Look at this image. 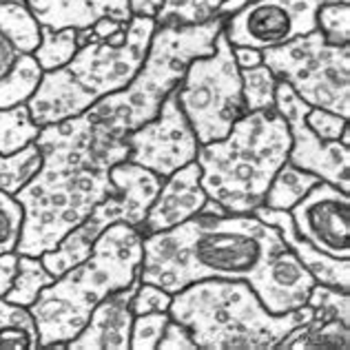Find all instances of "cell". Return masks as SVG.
<instances>
[{"instance_id":"1","label":"cell","mask_w":350,"mask_h":350,"mask_svg":"<svg viewBox=\"0 0 350 350\" xmlns=\"http://www.w3.org/2000/svg\"><path fill=\"white\" fill-rule=\"evenodd\" d=\"M36 144L42 167L33 180L16 193L25 211L23 235L16 253L36 255L51 251L76 228L96 204L116 193L111 167L126 160V137L89 113L67 122L42 126Z\"/></svg>"},{"instance_id":"2","label":"cell","mask_w":350,"mask_h":350,"mask_svg":"<svg viewBox=\"0 0 350 350\" xmlns=\"http://www.w3.org/2000/svg\"><path fill=\"white\" fill-rule=\"evenodd\" d=\"M284 251L278 228L253 213H198L142 237L140 282L178 293L200 280H242L257 295Z\"/></svg>"},{"instance_id":"3","label":"cell","mask_w":350,"mask_h":350,"mask_svg":"<svg viewBox=\"0 0 350 350\" xmlns=\"http://www.w3.org/2000/svg\"><path fill=\"white\" fill-rule=\"evenodd\" d=\"M142 233L118 222L107 226L91 246V255L42 288L29 310L38 328L40 348H67L109 293L140 278Z\"/></svg>"},{"instance_id":"4","label":"cell","mask_w":350,"mask_h":350,"mask_svg":"<svg viewBox=\"0 0 350 350\" xmlns=\"http://www.w3.org/2000/svg\"><path fill=\"white\" fill-rule=\"evenodd\" d=\"M310 315L308 304L273 315L242 280L193 282L173 293L169 306V317L189 330L198 350H273Z\"/></svg>"},{"instance_id":"5","label":"cell","mask_w":350,"mask_h":350,"mask_svg":"<svg viewBox=\"0 0 350 350\" xmlns=\"http://www.w3.org/2000/svg\"><path fill=\"white\" fill-rule=\"evenodd\" d=\"M291 133L278 109L246 111L226 137L200 144L196 162L208 200L226 213H253L275 173L288 162Z\"/></svg>"},{"instance_id":"6","label":"cell","mask_w":350,"mask_h":350,"mask_svg":"<svg viewBox=\"0 0 350 350\" xmlns=\"http://www.w3.org/2000/svg\"><path fill=\"white\" fill-rule=\"evenodd\" d=\"M222 27V16L198 25H158L142 67L131 82L116 94L98 98L89 107V113L120 135L149 122L158 116L164 98L178 87L191 60L213 51L215 36Z\"/></svg>"},{"instance_id":"7","label":"cell","mask_w":350,"mask_h":350,"mask_svg":"<svg viewBox=\"0 0 350 350\" xmlns=\"http://www.w3.org/2000/svg\"><path fill=\"white\" fill-rule=\"evenodd\" d=\"M175 94L200 144L222 140L246 113L242 76L224 31L215 36L213 51L191 60Z\"/></svg>"},{"instance_id":"8","label":"cell","mask_w":350,"mask_h":350,"mask_svg":"<svg viewBox=\"0 0 350 350\" xmlns=\"http://www.w3.org/2000/svg\"><path fill=\"white\" fill-rule=\"evenodd\" d=\"M262 64L306 105L350 118V44H328L315 29L280 47L262 49Z\"/></svg>"},{"instance_id":"9","label":"cell","mask_w":350,"mask_h":350,"mask_svg":"<svg viewBox=\"0 0 350 350\" xmlns=\"http://www.w3.org/2000/svg\"><path fill=\"white\" fill-rule=\"evenodd\" d=\"M109 175L116 184V193L96 204L94 211L76 228H71L51 251L40 255L42 264L53 278H60L62 273L85 262L91 255V246L107 226L118 222L140 226L162 184L160 175L131 160H120Z\"/></svg>"},{"instance_id":"10","label":"cell","mask_w":350,"mask_h":350,"mask_svg":"<svg viewBox=\"0 0 350 350\" xmlns=\"http://www.w3.org/2000/svg\"><path fill=\"white\" fill-rule=\"evenodd\" d=\"M155 27V18L131 16L122 29L107 38H96L87 29L78 31L80 47L67 69L98 98L116 94L124 89L142 67Z\"/></svg>"},{"instance_id":"11","label":"cell","mask_w":350,"mask_h":350,"mask_svg":"<svg viewBox=\"0 0 350 350\" xmlns=\"http://www.w3.org/2000/svg\"><path fill=\"white\" fill-rule=\"evenodd\" d=\"M324 0H251L224 16L222 31L233 47L271 49L317 29Z\"/></svg>"},{"instance_id":"12","label":"cell","mask_w":350,"mask_h":350,"mask_svg":"<svg viewBox=\"0 0 350 350\" xmlns=\"http://www.w3.org/2000/svg\"><path fill=\"white\" fill-rule=\"evenodd\" d=\"M124 137L129 144L126 160L153 171L162 180L196 160L200 149L198 135L180 109L175 89L164 98L158 116Z\"/></svg>"},{"instance_id":"13","label":"cell","mask_w":350,"mask_h":350,"mask_svg":"<svg viewBox=\"0 0 350 350\" xmlns=\"http://www.w3.org/2000/svg\"><path fill=\"white\" fill-rule=\"evenodd\" d=\"M275 109L288 124V162L350 193V146L339 140L326 142L312 133L306 124L310 105L304 103L284 80H278V87H275Z\"/></svg>"},{"instance_id":"14","label":"cell","mask_w":350,"mask_h":350,"mask_svg":"<svg viewBox=\"0 0 350 350\" xmlns=\"http://www.w3.org/2000/svg\"><path fill=\"white\" fill-rule=\"evenodd\" d=\"M297 233L339 260H350V196L335 184L319 180L291 211Z\"/></svg>"},{"instance_id":"15","label":"cell","mask_w":350,"mask_h":350,"mask_svg":"<svg viewBox=\"0 0 350 350\" xmlns=\"http://www.w3.org/2000/svg\"><path fill=\"white\" fill-rule=\"evenodd\" d=\"M306 304L308 321L280 342L282 350H348L350 348V293L315 284Z\"/></svg>"},{"instance_id":"16","label":"cell","mask_w":350,"mask_h":350,"mask_svg":"<svg viewBox=\"0 0 350 350\" xmlns=\"http://www.w3.org/2000/svg\"><path fill=\"white\" fill-rule=\"evenodd\" d=\"M206 202L208 196L200 180V164L193 160L187 167L178 169L162 180L158 196L153 198L137 231L142 233V237L169 231V228L187 222L193 215L202 213Z\"/></svg>"},{"instance_id":"17","label":"cell","mask_w":350,"mask_h":350,"mask_svg":"<svg viewBox=\"0 0 350 350\" xmlns=\"http://www.w3.org/2000/svg\"><path fill=\"white\" fill-rule=\"evenodd\" d=\"M140 286V278L129 286L109 293L91 310L85 328L67 344L69 350H129L133 310L131 297Z\"/></svg>"},{"instance_id":"18","label":"cell","mask_w":350,"mask_h":350,"mask_svg":"<svg viewBox=\"0 0 350 350\" xmlns=\"http://www.w3.org/2000/svg\"><path fill=\"white\" fill-rule=\"evenodd\" d=\"M98 100L80 82L73 73L62 67L53 71H42V78L36 87L33 96L27 100V109L36 122V126H51L78 118Z\"/></svg>"},{"instance_id":"19","label":"cell","mask_w":350,"mask_h":350,"mask_svg":"<svg viewBox=\"0 0 350 350\" xmlns=\"http://www.w3.org/2000/svg\"><path fill=\"white\" fill-rule=\"evenodd\" d=\"M253 215H257L260 219H264L266 224L278 228V233L284 239L286 248L301 262L304 269L315 278L317 284L350 293V260H339V257L328 255L312 246L308 239H304L297 233V228H295L288 211L260 206L253 211Z\"/></svg>"},{"instance_id":"20","label":"cell","mask_w":350,"mask_h":350,"mask_svg":"<svg viewBox=\"0 0 350 350\" xmlns=\"http://www.w3.org/2000/svg\"><path fill=\"white\" fill-rule=\"evenodd\" d=\"M42 27L49 29H91L103 18L129 23V0H25Z\"/></svg>"},{"instance_id":"21","label":"cell","mask_w":350,"mask_h":350,"mask_svg":"<svg viewBox=\"0 0 350 350\" xmlns=\"http://www.w3.org/2000/svg\"><path fill=\"white\" fill-rule=\"evenodd\" d=\"M0 33L18 53H33L40 42L42 25L25 0H0Z\"/></svg>"},{"instance_id":"22","label":"cell","mask_w":350,"mask_h":350,"mask_svg":"<svg viewBox=\"0 0 350 350\" xmlns=\"http://www.w3.org/2000/svg\"><path fill=\"white\" fill-rule=\"evenodd\" d=\"M42 78V69L31 53H18L5 76H0V109L27 105Z\"/></svg>"},{"instance_id":"23","label":"cell","mask_w":350,"mask_h":350,"mask_svg":"<svg viewBox=\"0 0 350 350\" xmlns=\"http://www.w3.org/2000/svg\"><path fill=\"white\" fill-rule=\"evenodd\" d=\"M40 337L29 308L0 299V350H38Z\"/></svg>"},{"instance_id":"24","label":"cell","mask_w":350,"mask_h":350,"mask_svg":"<svg viewBox=\"0 0 350 350\" xmlns=\"http://www.w3.org/2000/svg\"><path fill=\"white\" fill-rule=\"evenodd\" d=\"M317 182L319 178L315 173H308L299 167H295L291 162H284L282 169L275 173V178L271 180L269 189H266L264 206L291 211Z\"/></svg>"},{"instance_id":"25","label":"cell","mask_w":350,"mask_h":350,"mask_svg":"<svg viewBox=\"0 0 350 350\" xmlns=\"http://www.w3.org/2000/svg\"><path fill=\"white\" fill-rule=\"evenodd\" d=\"M53 280L56 278L47 271V266L42 264L40 257L18 253V266H16L12 288L7 291V295L3 299L18 304V306L29 308L31 304L38 299L42 288H47Z\"/></svg>"},{"instance_id":"26","label":"cell","mask_w":350,"mask_h":350,"mask_svg":"<svg viewBox=\"0 0 350 350\" xmlns=\"http://www.w3.org/2000/svg\"><path fill=\"white\" fill-rule=\"evenodd\" d=\"M42 167V153L40 146L31 144L23 146L21 151L14 153H0V191L9 193V196H16L23 187H27L33 175L40 171Z\"/></svg>"},{"instance_id":"27","label":"cell","mask_w":350,"mask_h":350,"mask_svg":"<svg viewBox=\"0 0 350 350\" xmlns=\"http://www.w3.org/2000/svg\"><path fill=\"white\" fill-rule=\"evenodd\" d=\"M78 47L80 42L76 29H49V27H42L40 42L31 56L38 60L42 71H53L67 67L76 56Z\"/></svg>"},{"instance_id":"28","label":"cell","mask_w":350,"mask_h":350,"mask_svg":"<svg viewBox=\"0 0 350 350\" xmlns=\"http://www.w3.org/2000/svg\"><path fill=\"white\" fill-rule=\"evenodd\" d=\"M40 133V126L29 116L27 105L12 109H0V153L21 151L23 146L31 144Z\"/></svg>"},{"instance_id":"29","label":"cell","mask_w":350,"mask_h":350,"mask_svg":"<svg viewBox=\"0 0 350 350\" xmlns=\"http://www.w3.org/2000/svg\"><path fill=\"white\" fill-rule=\"evenodd\" d=\"M239 76H242V96L246 111L275 109L278 76L266 64H257V67L251 69H239Z\"/></svg>"},{"instance_id":"30","label":"cell","mask_w":350,"mask_h":350,"mask_svg":"<svg viewBox=\"0 0 350 350\" xmlns=\"http://www.w3.org/2000/svg\"><path fill=\"white\" fill-rule=\"evenodd\" d=\"M226 0H164L155 23L158 25H198L215 18Z\"/></svg>"},{"instance_id":"31","label":"cell","mask_w":350,"mask_h":350,"mask_svg":"<svg viewBox=\"0 0 350 350\" xmlns=\"http://www.w3.org/2000/svg\"><path fill=\"white\" fill-rule=\"evenodd\" d=\"M317 31L328 44H350V0H324L317 9Z\"/></svg>"},{"instance_id":"32","label":"cell","mask_w":350,"mask_h":350,"mask_svg":"<svg viewBox=\"0 0 350 350\" xmlns=\"http://www.w3.org/2000/svg\"><path fill=\"white\" fill-rule=\"evenodd\" d=\"M25 211L16 196L0 191V253H14L23 235Z\"/></svg>"},{"instance_id":"33","label":"cell","mask_w":350,"mask_h":350,"mask_svg":"<svg viewBox=\"0 0 350 350\" xmlns=\"http://www.w3.org/2000/svg\"><path fill=\"white\" fill-rule=\"evenodd\" d=\"M169 321V312H142L133 317L131 324V350H158L164 326Z\"/></svg>"},{"instance_id":"34","label":"cell","mask_w":350,"mask_h":350,"mask_svg":"<svg viewBox=\"0 0 350 350\" xmlns=\"http://www.w3.org/2000/svg\"><path fill=\"white\" fill-rule=\"evenodd\" d=\"M173 299V293L164 291L158 284L140 282L131 297V310L133 315H142V312H169Z\"/></svg>"},{"instance_id":"35","label":"cell","mask_w":350,"mask_h":350,"mask_svg":"<svg viewBox=\"0 0 350 350\" xmlns=\"http://www.w3.org/2000/svg\"><path fill=\"white\" fill-rule=\"evenodd\" d=\"M306 124L310 126V131L317 137L326 142H335L344 135L348 129V118H342L333 111H326V109H315L310 107L306 113Z\"/></svg>"},{"instance_id":"36","label":"cell","mask_w":350,"mask_h":350,"mask_svg":"<svg viewBox=\"0 0 350 350\" xmlns=\"http://www.w3.org/2000/svg\"><path fill=\"white\" fill-rule=\"evenodd\" d=\"M158 350H198L196 342L187 328H184L180 321H175L169 317L167 326H164L162 339L158 344Z\"/></svg>"},{"instance_id":"37","label":"cell","mask_w":350,"mask_h":350,"mask_svg":"<svg viewBox=\"0 0 350 350\" xmlns=\"http://www.w3.org/2000/svg\"><path fill=\"white\" fill-rule=\"evenodd\" d=\"M18 266V253H0V299L5 297L7 291L12 288L14 275Z\"/></svg>"},{"instance_id":"38","label":"cell","mask_w":350,"mask_h":350,"mask_svg":"<svg viewBox=\"0 0 350 350\" xmlns=\"http://www.w3.org/2000/svg\"><path fill=\"white\" fill-rule=\"evenodd\" d=\"M233 56L239 69H251L262 64V51L253 47H233Z\"/></svg>"},{"instance_id":"39","label":"cell","mask_w":350,"mask_h":350,"mask_svg":"<svg viewBox=\"0 0 350 350\" xmlns=\"http://www.w3.org/2000/svg\"><path fill=\"white\" fill-rule=\"evenodd\" d=\"M164 0H129V9H131V16H149L155 18L160 12Z\"/></svg>"},{"instance_id":"40","label":"cell","mask_w":350,"mask_h":350,"mask_svg":"<svg viewBox=\"0 0 350 350\" xmlns=\"http://www.w3.org/2000/svg\"><path fill=\"white\" fill-rule=\"evenodd\" d=\"M18 56V51L9 44V40L5 38L3 33H0V76H5V73L9 71V67L14 64Z\"/></svg>"}]
</instances>
